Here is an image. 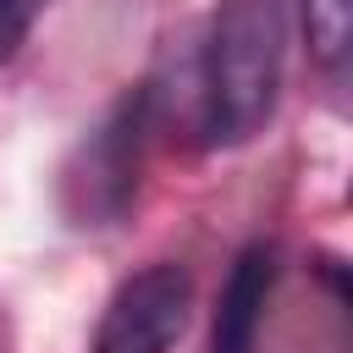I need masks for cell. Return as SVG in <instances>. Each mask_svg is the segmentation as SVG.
<instances>
[{"label":"cell","instance_id":"5","mask_svg":"<svg viewBox=\"0 0 353 353\" xmlns=\"http://www.w3.org/2000/svg\"><path fill=\"white\" fill-rule=\"evenodd\" d=\"M298 6H303L309 55H314L320 66H342L347 33H353V0H298Z\"/></svg>","mask_w":353,"mask_h":353},{"label":"cell","instance_id":"3","mask_svg":"<svg viewBox=\"0 0 353 353\" xmlns=\"http://www.w3.org/2000/svg\"><path fill=\"white\" fill-rule=\"evenodd\" d=\"M193 281L182 265H143L116 287L94 331V353H171L188 325Z\"/></svg>","mask_w":353,"mask_h":353},{"label":"cell","instance_id":"6","mask_svg":"<svg viewBox=\"0 0 353 353\" xmlns=\"http://www.w3.org/2000/svg\"><path fill=\"white\" fill-rule=\"evenodd\" d=\"M44 0H0V66L17 55V44L28 39V22Z\"/></svg>","mask_w":353,"mask_h":353},{"label":"cell","instance_id":"4","mask_svg":"<svg viewBox=\"0 0 353 353\" xmlns=\"http://www.w3.org/2000/svg\"><path fill=\"white\" fill-rule=\"evenodd\" d=\"M276 287V248L270 243H248L215 298V320H210V353H254L259 347V325H265V303Z\"/></svg>","mask_w":353,"mask_h":353},{"label":"cell","instance_id":"1","mask_svg":"<svg viewBox=\"0 0 353 353\" xmlns=\"http://www.w3.org/2000/svg\"><path fill=\"white\" fill-rule=\"evenodd\" d=\"M287 22L276 0H226L210 22L199 72V127L204 143H248L281 99Z\"/></svg>","mask_w":353,"mask_h":353},{"label":"cell","instance_id":"2","mask_svg":"<svg viewBox=\"0 0 353 353\" xmlns=\"http://www.w3.org/2000/svg\"><path fill=\"white\" fill-rule=\"evenodd\" d=\"M143 132H149V88H132L116 99L99 132L77 149L66 165V210L77 226H110L132 193H138V165H143Z\"/></svg>","mask_w":353,"mask_h":353}]
</instances>
